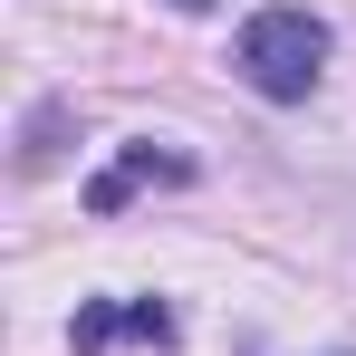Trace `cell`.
Returning <instances> with one entry per match:
<instances>
[{
  "label": "cell",
  "instance_id": "obj_4",
  "mask_svg": "<svg viewBox=\"0 0 356 356\" xmlns=\"http://www.w3.org/2000/svg\"><path fill=\"white\" fill-rule=\"evenodd\" d=\"M174 10H212V0H174Z\"/></svg>",
  "mask_w": 356,
  "mask_h": 356
},
{
  "label": "cell",
  "instance_id": "obj_3",
  "mask_svg": "<svg viewBox=\"0 0 356 356\" xmlns=\"http://www.w3.org/2000/svg\"><path fill=\"white\" fill-rule=\"evenodd\" d=\"M135 183H193V164H183V154H154V145H135L116 174H97V183H87V212H116Z\"/></svg>",
  "mask_w": 356,
  "mask_h": 356
},
{
  "label": "cell",
  "instance_id": "obj_2",
  "mask_svg": "<svg viewBox=\"0 0 356 356\" xmlns=\"http://www.w3.org/2000/svg\"><path fill=\"white\" fill-rule=\"evenodd\" d=\"M106 337H174V308H154V298H135V308H116V298H97V308H77V327H67V347L77 356H97Z\"/></svg>",
  "mask_w": 356,
  "mask_h": 356
},
{
  "label": "cell",
  "instance_id": "obj_1",
  "mask_svg": "<svg viewBox=\"0 0 356 356\" xmlns=\"http://www.w3.org/2000/svg\"><path fill=\"white\" fill-rule=\"evenodd\" d=\"M318 67H327V19H318V10L280 0V10H250V19H241V77H250L270 106H298V97L318 87Z\"/></svg>",
  "mask_w": 356,
  "mask_h": 356
}]
</instances>
